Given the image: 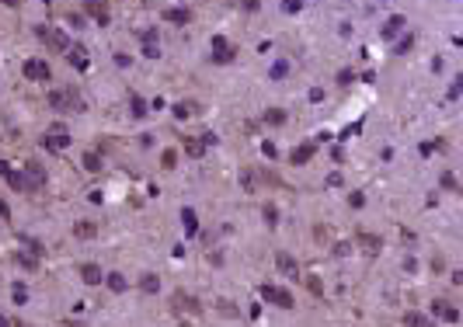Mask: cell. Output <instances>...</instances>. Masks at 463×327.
<instances>
[{"mask_svg": "<svg viewBox=\"0 0 463 327\" xmlns=\"http://www.w3.org/2000/svg\"><path fill=\"white\" fill-rule=\"evenodd\" d=\"M49 108H56V112H84V98H80L74 87L49 90Z\"/></svg>", "mask_w": 463, "mask_h": 327, "instance_id": "obj_1", "label": "cell"}, {"mask_svg": "<svg viewBox=\"0 0 463 327\" xmlns=\"http://www.w3.org/2000/svg\"><path fill=\"white\" fill-rule=\"evenodd\" d=\"M42 146H46V150H67V146H70V129H67L63 122H53V126L46 129V136H42Z\"/></svg>", "mask_w": 463, "mask_h": 327, "instance_id": "obj_2", "label": "cell"}, {"mask_svg": "<svg viewBox=\"0 0 463 327\" xmlns=\"http://www.w3.org/2000/svg\"><path fill=\"white\" fill-rule=\"evenodd\" d=\"M39 38H42L53 52H70V38H67V32H60V28H39Z\"/></svg>", "mask_w": 463, "mask_h": 327, "instance_id": "obj_3", "label": "cell"}, {"mask_svg": "<svg viewBox=\"0 0 463 327\" xmlns=\"http://www.w3.org/2000/svg\"><path fill=\"white\" fill-rule=\"evenodd\" d=\"M261 300H265V303H275V306H282V310H293V306H296L293 292H289V289H275V286H261Z\"/></svg>", "mask_w": 463, "mask_h": 327, "instance_id": "obj_4", "label": "cell"}, {"mask_svg": "<svg viewBox=\"0 0 463 327\" xmlns=\"http://www.w3.org/2000/svg\"><path fill=\"white\" fill-rule=\"evenodd\" d=\"M21 74H25V80H35V84H42V80H49V77H53V70H49V63H46V60H25Z\"/></svg>", "mask_w": 463, "mask_h": 327, "instance_id": "obj_5", "label": "cell"}, {"mask_svg": "<svg viewBox=\"0 0 463 327\" xmlns=\"http://www.w3.org/2000/svg\"><path fill=\"white\" fill-rule=\"evenodd\" d=\"M25 184H28V192H39L42 184H46V167L35 160L25 164Z\"/></svg>", "mask_w": 463, "mask_h": 327, "instance_id": "obj_6", "label": "cell"}, {"mask_svg": "<svg viewBox=\"0 0 463 327\" xmlns=\"http://www.w3.org/2000/svg\"><path fill=\"white\" fill-rule=\"evenodd\" d=\"M209 49H213V63H230V60H233V49L227 46V38H223V35H213Z\"/></svg>", "mask_w": 463, "mask_h": 327, "instance_id": "obj_7", "label": "cell"}, {"mask_svg": "<svg viewBox=\"0 0 463 327\" xmlns=\"http://www.w3.org/2000/svg\"><path fill=\"white\" fill-rule=\"evenodd\" d=\"M275 264H279V272H282L286 278H300V264H296V258H293V254L279 250V254H275Z\"/></svg>", "mask_w": 463, "mask_h": 327, "instance_id": "obj_8", "label": "cell"}, {"mask_svg": "<svg viewBox=\"0 0 463 327\" xmlns=\"http://www.w3.org/2000/svg\"><path fill=\"white\" fill-rule=\"evenodd\" d=\"M432 314H435V317H442L446 324H456V320H460V310H456V306H449L446 300H435V303H432Z\"/></svg>", "mask_w": 463, "mask_h": 327, "instance_id": "obj_9", "label": "cell"}, {"mask_svg": "<svg viewBox=\"0 0 463 327\" xmlns=\"http://www.w3.org/2000/svg\"><path fill=\"white\" fill-rule=\"evenodd\" d=\"M84 7L91 10V18H94L98 24H108V7H105V0H84Z\"/></svg>", "mask_w": 463, "mask_h": 327, "instance_id": "obj_10", "label": "cell"}, {"mask_svg": "<svg viewBox=\"0 0 463 327\" xmlns=\"http://www.w3.org/2000/svg\"><path fill=\"white\" fill-rule=\"evenodd\" d=\"M80 278H84L87 286H101V278H105V272H101L98 264H80Z\"/></svg>", "mask_w": 463, "mask_h": 327, "instance_id": "obj_11", "label": "cell"}, {"mask_svg": "<svg viewBox=\"0 0 463 327\" xmlns=\"http://www.w3.org/2000/svg\"><path fill=\"white\" fill-rule=\"evenodd\" d=\"M140 38H143V56L157 60V56H160V49H157V32H154V28H147V32L140 35Z\"/></svg>", "mask_w": 463, "mask_h": 327, "instance_id": "obj_12", "label": "cell"}, {"mask_svg": "<svg viewBox=\"0 0 463 327\" xmlns=\"http://www.w3.org/2000/svg\"><path fill=\"white\" fill-rule=\"evenodd\" d=\"M313 154H317V146H313V143H300V146L293 150V157H289V160H293V164H310V160H313Z\"/></svg>", "mask_w": 463, "mask_h": 327, "instance_id": "obj_13", "label": "cell"}, {"mask_svg": "<svg viewBox=\"0 0 463 327\" xmlns=\"http://www.w3.org/2000/svg\"><path fill=\"white\" fill-rule=\"evenodd\" d=\"M185 154L188 157H202L206 154V140L202 136H185Z\"/></svg>", "mask_w": 463, "mask_h": 327, "instance_id": "obj_14", "label": "cell"}, {"mask_svg": "<svg viewBox=\"0 0 463 327\" xmlns=\"http://www.w3.org/2000/svg\"><path fill=\"white\" fill-rule=\"evenodd\" d=\"M98 234V223H91V220H80V223H74V237H80V240H91Z\"/></svg>", "mask_w": 463, "mask_h": 327, "instance_id": "obj_15", "label": "cell"}, {"mask_svg": "<svg viewBox=\"0 0 463 327\" xmlns=\"http://www.w3.org/2000/svg\"><path fill=\"white\" fill-rule=\"evenodd\" d=\"M140 289H143L147 296H154L157 289H160V278H157L154 272H143V275H140Z\"/></svg>", "mask_w": 463, "mask_h": 327, "instance_id": "obj_16", "label": "cell"}, {"mask_svg": "<svg viewBox=\"0 0 463 327\" xmlns=\"http://www.w3.org/2000/svg\"><path fill=\"white\" fill-rule=\"evenodd\" d=\"M164 18L174 21V24H188V21H192V14H188L185 7H171V10H164Z\"/></svg>", "mask_w": 463, "mask_h": 327, "instance_id": "obj_17", "label": "cell"}, {"mask_svg": "<svg viewBox=\"0 0 463 327\" xmlns=\"http://www.w3.org/2000/svg\"><path fill=\"white\" fill-rule=\"evenodd\" d=\"M181 226H185V234H188V237H195V234H199V220H195V212H192V209H185V212H181Z\"/></svg>", "mask_w": 463, "mask_h": 327, "instance_id": "obj_18", "label": "cell"}, {"mask_svg": "<svg viewBox=\"0 0 463 327\" xmlns=\"http://www.w3.org/2000/svg\"><path fill=\"white\" fill-rule=\"evenodd\" d=\"M359 247H362L366 254H376L383 244H380V237H373V234H359Z\"/></svg>", "mask_w": 463, "mask_h": 327, "instance_id": "obj_19", "label": "cell"}, {"mask_svg": "<svg viewBox=\"0 0 463 327\" xmlns=\"http://www.w3.org/2000/svg\"><path fill=\"white\" fill-rule=\"evenodd\" d=\"M105 282H108V289H112V292H126V289H129V282H126V278H122L119 272L105 275Z\"/></svg>", "mask_w": 463, "mask_h": 327, "instance_id": "obj_20", "label": "cell"}, {"mask_svg": "<svg viewBox=\"0 0 463 327\" xmlns=\"http://www.w3.org/2000/svg\"><path fill=\"white\" fill-rule=\"evenodd\" d=\"M84 52H87L84 46H74V52H67V60H70L77 70H87V56H84Z\"/></svg>", "mask_w": 463, "mask_h": 327, "instance_id": "obj_21", "label": "cell"}, {"mask_svg": "<svg viewBox=\"0 0 463 327\" xmlns=\"http://www.w3.org/2000/svg\"><path fill=\"white\" fill-rule=\"evenodd\" d=\"M174 303H178V310H188V314H199V303H195L192 296H185V292H178V296H174Z\"/></svg>", "mask_w": 463, "mask_h": 327, "instance_id": "obj_22", "label": "cell"}, {"mask_svg": "<svg viewBox=\"0 0 463 327\" xmlns=\"http://www.w3.org/2000/svg\"><path fill=\"white\" fill-rule=\"evenodd\" d=\"M195 112H199V104H192V101H178V104H174V115H178V118H188V115H195Z\"/></svg>", "mask_w": 463, "mask_h": 327, "instance_id": "obj_23", "label": "cell"}, {"mask_svg": "<svg viewBox=\"0 0 463 327\" xmlns=\"http://www.w3.org/2000/svg\"><path fill=\"white\" fill-rule=\"evenodd\" d=\"M4 178H7V184H11L14 192H28V184H25V174H14V170H7Z\"/></svg>", "mask_w": 463, "mask_h": 327, "instance_id": "obj_24", "label": "cell"}, {"mask_svg": "<svg viewBox=\"0 0 463 327\" xmlns=\"http://www.w3.org/2000/svg\"><path fill=\"white\" fill-rule=\"evenodd\" d=\"M400 28H404V18H400V14H393V18H390V21H386L383 35H386V38H393V35H397V32H400Z\"/></svg>", "mask_w": 463, "mask_h": 327, "instance_id": "obj_25", "label": "cell"}, {"mask_svg": "<svg viewBox=\"0 0 463 327\" xmlns=\"http://www.w3.org/2000/svg\"><path fill=\"white\" fill-rule=\"evenodd\" d=\"M286 74H289V63H286V60H279V63H272V70H268V77H272V80H282Z\"/></svg>", "mask_w": 463, "mask_h": 327, "instance_id": "obj_26", "label": "cell"}, {"mask_svg": "<svg viewBox=\"0 0 463 327\" xmlns=\"http://www.w3.org/2000/svg\"><path fill=\"white\" fill-rule=\"evenodd\" d=\"M160 167H164V170H174V167H178V154H174V150H164V154H160Z\"/></svg>", "mask_w": 463, "mask_h": 327, "instance_id": "obj_27", "label": "cell"}, {"mask_svg": "<svg viewBox=\"0 0 463 327\" xmlns=\"http://www.w3.org/2000/svg\"><path fill=\"white\" fill-rule=\"evenodd\" d=\"M129 108H133V118H143V115H147V104H143V98H136V94L129 98Z\"/></svg>", "mask_w": 463, "mask_h": 327, "instance_id": "obj_28", "label": "cell"}, {"mask_svg": "<svg viewBox=\"0 0 463 327\" xmlns=\"http://www.w3.org/2000/svg\"><path fill=\"white\" fill-rule=\"evenodd\" d=\"M84 167H87L91 174H98V170H101V157H98V154H84Z\"/></svg>", "mask_w": 463, "mask_h": 327, "instance_id": "obj_29", "label": "cell"}, {"mask_svg": "<svg viewBox=\"0 0 463 327\" xmlns=\"http://www.w3.org/2000/svg\"><path fill=\"white\" fill-rule=\"evenodd\" d=\"M411 46H414V35H404V38L397 42V52H400V56H407V52H411Z\"/></svg>", "mask_w": 463, "mask_h": 327, "instance_id": "obj_30", "label": "cell"}, {"mask_svg": "<svg viewBox=\"0 0 463 327\" xmlns=\"http://www.w3.org/2000/svg\"><path fill=\"white\" fill-rule=\"evenodd\" d=\"M265 122H272V126H282V122H286V112H279V108H272V112L265 115Z\"/></svg>", "mask_w": 463, "mask_h": 327, "instance_id": "obj_31", "label": "cell"}, {"mask_svg": "<svg viewBox=\"0 0 463 327\" xmlns=\"http://www.w3.org/2000/svg\"><path fill=\"white\" fill-rule=\"evenodd\" d=\"M404 324H407V327H428L421 314H407V317H404Z\"/></svg>", "mask_w": 463, "mask_h": 327, "instance_id": "obj_32", "label": "cell"}, {"mask_svg": "<svg viewBox=\"0 0 463 327\" xmlns=\"http://www.w3.org/2000/svg\"><path fill=\"white\" fill-rule=\"evenodd\" d=\"M442 188H446V192H460V184H456V178H453L449 170L442 174Z\"/></svg>", "mask_w": 463, "mask_h": 327, "instance_id": "obj_33", "label": "cell"}, {"mask_svg": "<svg viewBox=\"0 0 463 327\" xmlns=\"http://www.w3.org/2000/svg\"><path fill=\"white\" fill-rule=\"evenodd\" d=\"M265 223H268V226L279 223V209H275V206H265Z\"/></svg>", "mask_w": 463, "mask_h": 327, "instance_id": "obj_34", "label": "cell"}, {"mask_svg": "<svg viewBox=\"0 0 463 327\" xmlns=\"http://www.w3.org/2000/svg\"><path fill=\"white\" fill-rule=\"evenodd\" d=\"M11 296H14V303H25V300H28V289H25V286H14Z\"/></svg>", "mask_w": 463, "mask_h": 327, "instance_id": "obj_35", "label": "cell"}, {"mask_svg": "<svg viewBox=\"0 0 463 327\" xmlns=\"http://www.w3.org/2000/svg\"><path fill=\"white\" fill-rule=\"evenodd\" d=\"M300 7H303V0H282V10H286V14H296Z\"/></svg>", "mask_w": 463, "mask_h": 327, "instance_id": "obj_36", "label": "cell"}, {"mask_svg": "<svg viewBox=\"0 0 463 327\" xmlns=\"http://www.w3.org/2000/svg\"><path fill=\"white\" fill-rule=\"evenodd\" d=\"M240 181H244V188H247V192H254V174H251V170H244V174H240Z\"/></svg>", "mask_w": 463, "mask_h": 327, "instance_id": "obj_37", "label": "cell"}, {"mask_svg": "<svg viewBox=\"0 0 463 327\" xmlns=\"http://www.w3.org/2000/svg\"><path fill=\"white\" fill-rule=\"evenodd\" d=\"M348 202H352V209H362V206H366V195H362V192H355Z\"/></svg>", "mask_w": 463, "mask_h": 327, "instance_id": "obj_38", "label": "cell"}, {"mask_svg": "<svg viewBox=\"0 0 463 327\" xmlns=\"http://www.w3.org/2000/svg\"><path fill=\"white\" fill-rule=\"evenodd\" d=\"M352 80H355V77H352V70H341V74H338V84H341V87H348Z\"/></svg>", "mask_w": 463, "mask_h": 327, "instance_id": "obj_39", "label": "cell"}, {"mask_svg": "<svg viewBox=\"0 0 463 327\" xmlns=\"http://www.w3.org/2000/svg\"><path fill=\"white\" fill-rule=\"evenodd\" d=\"M442 143H421V157H428V154H435Z\"/></svg>", "mask_w": 463, "mask_h": 327, "instance_id": "obj_40", "label": "cell"}, {"mask_svg": "<svg viewBox=\"0 0 463 327\" xmlns=\"http://www.w3.org/2000/svg\"><path fill=\"white\" fill-rule=\"evenodd\" d=\"M261 154H265L268 160H275V146H272V143H261Z\"/></svg>", "mask_w": 463, "mask_h": 327, "instance_id": "obj_41", "label": "cell"}, {"mask_svg": "<svg viewBox=\"0 0 463 327\" xmlns=\"http://www.w3.org/2000/svg\"><path fill=\"white\" fill-rule=\"evenodd\" d=\"M18 261H21L25 268H35V258H32V254H18Z\"/></svg>", "mask_w": 463, "mask_h": 327, "instance_id": "obj_42", "label": "cell"}, {"mask_svg": "<svg viewBox=\"0 0 463 327\" xmlns=\"http://www.w3.org/2000/svg\"><path fill=\"white\" fill-rule=\"evenodd\" d=\"M7 216H11V209H7V202L0 198V220H7Z\"/></svg>", "mask_w": 463, "mask_h": 327, "instance_id": "obj_43", "label": "cell"}, {"mask_svg": "<svg viewBox=\"0 0 463 327\" xmlns=\"http://www.w3.org/2000/svg\"><path fill=\"white\" fill-rule=\"evenodd\" d=\"M244 7L247 10H258V0H244Z\"/></svg>", "mask_w": 463, "mask_h": 327, "instance_id": "obj_44", "label": "cell"}, {"mask_svg": "<svg viewBox=\"0 0 463 327\" xmlns=\"http://www.w3.org/2000/svg\"><path fill=\"white\" fill-rule=\"evenodd\" d=\"M4 4H7V7H18V4H21V0H4Z\"/></svg>", "mask_w": 463, "mask_h": 327, "instance_id": "obj_45", "label": "cell"}, {"mask_svg": "<svg viewBox=\"0 0 463 327\" xmlns=\"http://www.w3.org/2000/svg\"><path fill=\"white\" fill-rule=\"evenodd\" d=\"M18 327H28V324H18Z\"/></svg>", "mask_w": 463, "mask_h": 327, "instance_id": "obj_46", "label": "cell"}]
</instances>
